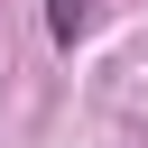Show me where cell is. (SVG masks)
Segmentation results:
<instances>
[{
  "instance_id": "6da1fadb",
  "label": "cell",
  "mask_w": 148,
  "mask_h": 148,
  "mask_svg": "<svg viewBox=\"0 0 148 148\" xmlns=\"http://www.w3.org/2000/svg\"><path fill=\"white\" fill-rule=\"evenodd\" d=\"M83 18H92V0H46V28H56V46H74V37H83Z\"/></svg>"
}]
</instances>
